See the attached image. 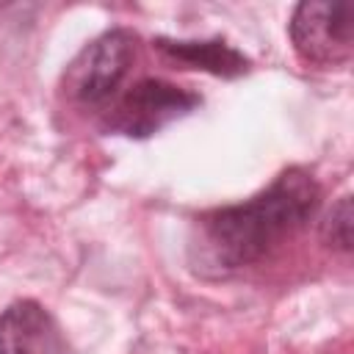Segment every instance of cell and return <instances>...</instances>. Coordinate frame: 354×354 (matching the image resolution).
I'll use <instances>...</instances> for the list:
<instances>
[{
    "instance_id": "1",
    "label": "cell",
    "mask_w": 354,
    "mask_h": 354,
    "mask_svg": "<svg viewBox=\"0 0 354 354\" xmlns=\"http://www.w3.org/2000/svg\"><path fill=\"white\" fill-rule=\"evenodd\" d=\"M318 205V180L307 169L290 166L252 199L205 213L199 218V254L218 271L252 266L301 230Z\"/></svg>"
},
{
    "instance_id": "2",
    "label": "cell",
    "mask_w": 354,
    "mask_h": 354,
    "mask_svg": "<svg viewBox=\"0 0 354 354\" xmlns=\"http://www.w3.org/2000/svg\"><path fill=\"white\" fill-rule=\"evenodd\" d=\"M136 33L113 28L88 41L66 66L64 88L80 105H105L124 83L136 58Z\"/></svg>"
},
{
    "instance_id": "3",
    "label": "cell",
    "mask_w": 354,
    "mask_h": 354,
    "mask_svg": "<svg viewBox=\"0 0 354 354\" xmlns=\"http://www.w3.org/2000/svg\"><path fill=\"white\" fill-rule=\"evenodd\" d=\"M202 97L160 77H144L133 83L105 116V130L127 138H149L166 124L188 116Z\"/></svg>"
},
{
    "instance_id": "4",
    "label": "cell",
    "mask_w": 354,
    "mask_h": 354,
    "mask_svg": "<svg viewBox=\"0 0 354 354\" xmlns=\"http://www.w3.org/2000/svg\"><path fill=\"white\" fill-rule=\"evenodd\" d=\"M290 41L296 55L313 66H343L354 53L351 6L329 0H307L293 8Z\"/></svg>"
},
{
    "instance_id": "5",
    "label": "cell",
    "mask_w": 354,
    "mask_h": 354,
    "mask_svg": "<svg viewBox=\"0 0 354 354\" xmlns=\"http://www.w3.org/2000/svg\"><path fill=\"white\" fill-rule=\"evenodd\" d=\"M0 354H72L58 321L33 299L0 313Z\"/></svg>"
},
{
    "instance_id": "6",
    "label": "cell",
    "mask_w": 354,
    "mask_h": 354,
    "mask_svg": "<svg viewBox=\"0 0 354 354\" xmlns=\"http://www.w3.org/2000/svg\"><path fill=\"white\" fill-rule=\"evenodd\" d=\"M155 47L188 66L205 69L216 77H238L249 72V58L232 47L224 39H205V41H188V39H155Z\"/></svg>"
},
{
    "instance_id": "7",
    "label": "cell",
    "mask_w": 354,
    "mask_h": 354,
    "mask_svg": "<svg viewBox=\"0 0 354 354\" xmlns=\"http://www.w3.org/2000/svg\"><path fill=\"white\" fill-rule=\"evenodd\" d=\"M321 235L329 246L340 252L351 249V196H340V202L326 213L321 224Z\"/></svg>"
}]
</instances>
